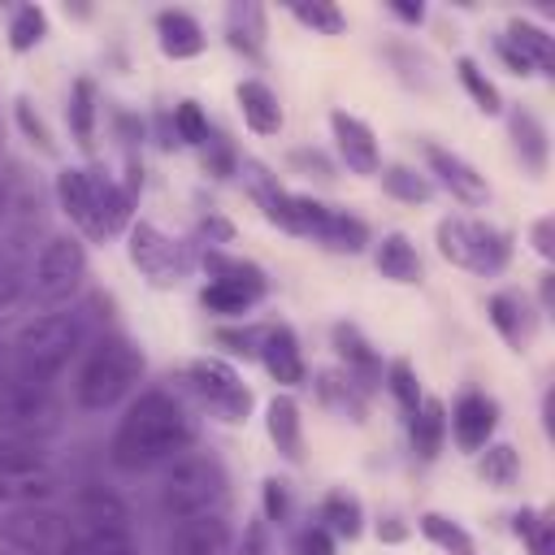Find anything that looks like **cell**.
Returning <instances> with one entry per match:
<instances>
[{"label": "cell", "mask_w": 555, "mask_h": 555, "mask_svg": "<svg viewBox=\"0 0 555 555\" xmlns=\"http://www.w3.org/2000/svg\"><path fill=\"white\" fill-rule=\"evenodd\" d=\"M191 447H195V416L182 408L178 395L152 386V390H139L126 416L117 421L108 438V460L121 473H143L178 460Z\"/></svg>", "instance_id": "cell-1"}, {"label": "cell", "mask_w": 555, "mask_h": 555, "mask_svg": "<svg viewBox=\"0 0 555 555\" xmlns=\"http://www.w3.org/2000/svg\"><path fill=\"white\" fill-rule=\"evenodd\" d=\"M56 204L91 243H104L130 230L134 191L95 165H65L56 173Z\"/></svg>", "instance_id": "cell-2"}, {"label": "cell", "mask_w": 555, "mask_h": 555, "mask_svg": "<svg viewBox=\"0 0 555 555\" xmlns=\"http://www.w3.org/2000/svg\"><path fill=\"white\" fill-rule=\"evenodd\" d=\"M143 377V351L126 334H104L87 347L78 377H74V403L82 412L117 408Z\"/></svg>", "instance_id": "cell-3"}, {"label": "cell", "mask_w": 555, "mask_h": 555, "mask_svg": "<svg viewBox=\"0 0 555 555\" xmlns=\"http://www.w3.org/2000/svg\"><path fill=\"white\" fill-rule=\"evenodd\" d=\"M82 347H87V325L78 312H39L9 343L13 369L39 382H52Z\"/></svg>", "instance_id": "cell-4"}, {"label": "cell", "mask_w": 555, "mask_h": 555, "mask_svg": "<svg viewBox=\"0 0 555 555\" xmlns=\"http://www.w3.org/2000/svg\"><path fill=\"white\" fill-rule=\"evenodd\" d=\"M230 477L221 468L217 455L208 451H182L178 460H169L165 477H160V512L169 520H186V516H204V512H221Z\"/></svg>", "instance_id": "cell-5"}, {"label": "cell", "mask_w": 555, "mask_h": 555, "mask_svg": "<svg viewBox=\"0 0 555 555\" xmlns=\"http://www.w3.org/2000/svg\"><path fill=\"white\" fill-rule=\"evenodd\" d=\"M87 278V247L74 234H52L43 247L30 256V282H26V304L39 312L65 308Z\"/></svg>", "instance_id": "cell-6"}, {"label": "cell", "mask_w": 555, "mask_h": 555, "mask_svg": "<svg viewBox=\"0 0 555 555\" xmlns=\"http://www.w3.org/2000/svg\"><path fill=\"white\" fill-rule=\"evenodd\" d=\"M199 260H204V273H208V282L199 286V304L212 317H243L264 299L269 278H264V269L256 260L225 256L217 247H208Z\"/></svg>", "instance_id": "cell-7"}, {"label": "cell", "mask_w": 555, "mask_h": 555, "mask_svg": "<svg viewBox=\"0 0 555 555\" xmlns=\"http://www.w3.org/2000/svg\"><path fill=\"white\" fill-rule=\"evenodd\" d=\"M438 251H442V260H451L477 278H494L512 260V234L490 225V221L442 217L438 221Z\"/></svg>", "instance_id": "cell-8"}, {"label": "cell", "mask_w": 555, "mask_h": 555, "mask_svg": "<svg viewBox=\"0 0 555 555\" xmlns=\"http://www.w3.org/2000/svg\"><path fill=\"white\" fill-rule=\"evenodd\" d=\"M61 425V403L48 382L26 377L17 369L0 373V434L4 438H30L39 442Z\"/></svg>", "instance_id": "cell-9"}, {"label": "cell", "mask_w": 555, "mask_h": 555, "mask_svg": "<svg viewBox=\"0 0 555 555\" xmlns=\"http://www.w3.org/2000/svg\"><path fill=\"white\" fill-rule=\"evenodd\" d=\"M56 490H61V473L39 442H30V438L0 442V503H9V507L48 503Z\"/></svg>", "instance_id": "cell-10"}, {"label": "cell", "mask_w": 555, "mask_h": 555, "mask_svg": "<svg viewBox=\"0 0 555 555\" xmlns=\"http://www.w3.org/2000/svg\"><path fill=\"white\" fill-rule=\"evenodd\" d=\"M126 251H130V264H134L152 286H178V282L195 269L191 243L165 234V230L152 225V221H130V230H126Z\"/></svg>", "instance_id": "cell-11"}, {"label": "cell", "mask_w": 555, "mask_h": 555, "mask_svg": "<svg viewBox=\"0 0 555 555\" xmlns=\"http://www.w3.org/2000/svg\"><path fill=\"white\" fill-rule=\"evenodd\" d=\"M0 538L17 555H65L74 546V520L52 503H26L9 507V516L0 520Z\"/></svg>", "instance_id": "cell-12"}, {"label": "cell", "mask_w": 555, "mask_h": 555, "mask_svg": "<svg viewBox=\"0 0 555 555\" xmlns=\"http://www.w3.org/2000/svg\"><path fill=\"white\" fill-rule=\"evenodd\" d=\"M186 386H191V390L199 395V403H204L217 421H225V425H243L247 412H251V390H247V382L238 377L234 364H225V360H217V356L191 360V364H186Z\"/></svg>", "instance_id": "cell-13"}, {"label": "cell", "mask_w": 555, "mask_h": 555, "mask_svg": "<svg viewBox=\"0 0 555 555\" xmlns=\"http://www.w3.org/2000/svg\"><path fill=\"white\" fill-rule=\"evenodd\" d=\"M421 156H425L429 173L438 178V186H447L451 199H460L464 208H481V204L490 199V182H486V173H481L473 160H464L460 152L442 147L438 139H425V143H421Z\"/></svg>", "instance_id": "cell-14"}, {"label": "cell", "mask_w": 555, "mask_h": 555, "mask_svg": "<svg viewBox=\"0 0 555 555\" xmlns=\"http://www.w3.org/2000/svg\"><path fill=\"white\" fill-rule=\"evenodd\" d=\"M256 360L264 364V373L295 390L308 382V364H304V347H299V334L286 325V321H273V325H260L256 334Z\"/></svg>", "instance_id": "cell-15"}, {"label": "cell", "mask_w": 555, "mask_h": 555, "mask_svg": "<svg viewBox=\"0 0 555 555\" xmlns=\"http://www.w3.org/2000/svg\"><path fill=\"white\" fill-rule=\"evenodd\" d=\"M330 134H334V147H338V156L351 173L373 178L382 169V147H377V134L364 117H356L347 108H334L330 113Z\"/></svg>", "instance_id": "cell-16"}, {"label": "cell", "mask_w": 555, "mask_h": 555, "mask_svg": "<svg viewBox=\"0 0 555 555\" xmlns=\"http://www.w3.org/2000/svg\"><path fill=\"white\" fill-rule=\"evenodd\" d=\"M494 425H499V403H494L486 390H464V395L455 399L451 416H447L451 442H455L460 451H473V455L490 442Z\"/></svg>", "instance_id": "cell-17"}, {"label": "cell", "mask_w": 555, "mask_h": 555, "mask_svg": "<svg viewBox=\"0 0 555 555\" xmlns=\"http://www.w3.org/2000/svg\"><path fill=\"white\" fill-rule=\"evenodd\" d=\"M486 317H490V325H494V334L507 343V351H529V343H533V334H538V308L529 304V295H520V291H494L490 299H486Z\"/></svg>", "instance_id": "cell-18"}, {"label": "cell", "mask_w": 555, "mask_h": 555, "mask_svg": "<svg viewBox=\"0 0 555 555\" xmlns=\"http://www.w3.org/2000/svg\"><path fill=\"white\" fill-rule=\"evenodd\" d=\"M334 356H338V369H343V373H347L364 395L382 386L386 364H382L377 347L364 338V330H360V325H351V321H338V325H334Z\"/></svg>", "instance_id": "cell-19"}, {"label": "cell", "mask_w": 555, "mask_h": 555, "mask_svg": "<svg viewBox=\"0 0 555 555\" xmlns=\"http://www.w3.org/2000/svg\"><path fill=\"white\" fill-rule=\"evenodd\" d=\"M69 520H74V538H82V533H130L126 503L104 486L78 490V499L69 507Z\"/></svg>", "instance_id": "cell-20"}, {"label": "cell", "mask_w": 555, "mask_h": 555, "mask_svg": "<svg viewBox=\"0 0 555 555\" xmlns=\"http://www.w3.org/2000/svg\"><path fill=\"white\" fill-rule=\"evenodd\" d=\"M169 555H230V525L221 512L173 520L169 529Z\"/></svg>", "instance_id": "cell-21"}, {"label": "cell", "mask_w": 555, "mask_h": 555, "mask_svg": "<svg viewBox=\"0 0 555 555\" xmlns=\"http://www.w3.org/2000/svg\"><path fill=\"white\" fill-rule=\"evenodd\" d=\"M156 43H160L165 56L191 61V56L204 52L208 39H204V26H199L186 9H160V13H156Z\"/></svg>", "instance_id": "cell-22"}, {"label": "cell", "mask_w": 555, "mask_h": 555, "mask_svg": "<svg viewBox=\"0 0 555 555\" xmlns=\"http://www.w3.org/2000/svg\"><path fill=\"white\" fill-rule=\"evenodd\" d=\"M234 100H238L243 126H247L251 134H278V130H282V104H278V95H273L269 82L243 78V82L234 87Z\"/></svg>", "instance_id": "cell-23"}, {"label": "cell", "mask_w": 555, "mask_h": 555, "mask_svg": "<svg viewBox=\"0 0 555 555\" xmlns=\"http://www.w3.org/2000/svg\"><path fill=\"white\" fill-rule=\"evenodd\" d=\"M312 238L321 243V247H330V251H347V256H356V251H364L369 247V225L356 217V212H347V208H321V217H317V225H312Z\"/></svg>", "instance_id": "cell-24"}, {"label": "cell", "mask_w": 555, "mask_h": 555, "mask_svg": "<svg viewBox=\"0 0 555 555\" xmlns=\"http://www.w3.org/2000/svg\"><path fill=\"white\" fill-rule=\"evenodd\" d=\"M373 264H377V273L382 278H390V282H399V286H416L421 282V251H416V243L403 234V230H390V234H382V243H377V251H373Z\"/></svg>", "instance_id": "cell-25"}, {"label": "cell", "mask_w": 555, "mask_h": 555, "mask_svg": "<svg viewBox=\"0 0 555 555\" xmlns=\"http://www.w3.org/2000/svg\"><path fill=\"white\" fill-rule=\"evenodd\" d=\"M507 130H512V147L520 156V165L529 173H546V156H551V143H546V126L533 108H512L507 113Z\"/></svg>", "instance_id": "cell-26"}, {"label": "cell", "mask_w": 555, "mask_h": 555, "mask_svg": "<svg viewBox=\"0 0 555 555\" xmlns=\"http://www.w3.org/2000/svg\"><path fill=\"white\" fill-rule=\"evenodd\" d=\"M264 429H269V442L286 455V460H299L304 455V416H299V403L282 390L269 399L264 408Z\"/></svg>", "instance_id": "cell-27"}, {"label": "cell", "mask_w": 555, "mask_h": 555, "mask_svg": "<svg viewBox=\"0 0 555 555\" xmlns=\"http://www.w3.org/2000/svg\"><path fill=\"white\" fill-rule=\"evenodd\" d=\"M26 282H30V251L17 234H4L0 238V312L26 299Z\"/></svg>", "instance_id": "cell-28"}, {"label": "cell", "mask_w": 555, "mask_h": 555, "mask_svg": "<svg viewBox=\"0 0 555 555\" xmlns=\"http://www.w3.org/2000/svg\"><path fill=\"white\" fill-rule=\"evenodd\" d=\"M408 429H412V451L421 460H434L442 451V442H447V408H442V399L421 395L416 412L408 416Z\"/></svg>", "instance_id": "cell-29"}, {"label": "cell", "mask_w": 555, "mask_h": 555, "mask_svg": "<svg viewBox=\"0 0 555 555\" xmlns=\"http://www.w3.org/2000/svg\"><path fill=\"white\" fill-rule=\"evenodd\" d=\"M225 39L234 52L256 56L264 48V9L256 0H234L225 9Z\"/></svg>", "instance_id": "cell-30"}, {"label": "cell", "mask_w": 555, "mask_h": 555, "mask_svg": "<svg viewBox=\"0 0 555 555\" xmlns=\"http://www.w3.org/2000/svg\"><path fill=\"white\" fill-rule=\"evenodd\" d=\"M317 525H325L334 538H360L364 533V503L351 490H330L317 507Z\"/></svg>", "instance_id": "cell-31"}, {"label": "cell", "mask_w": 555, "mask_h": 555, "mask_svg": "<svg viewBox=\"0 0 555 555\" xmlns=\"http://www.w3.org/2000/svg\"><path fill=\"white\" fill-rule=\"evenodd\" d=\"M317 399L338 412V416H351V421H364V390L343 373V369H321L317 373Z\"/></svg>", "instance_id": "cell-32"}, {"label": "cell", "mask_w": 555, "mask_h": 555, "mask_svg": "<svg viewBox=\"0 0 555 555\" xmlns=\"http://www.w3.org/2000/svg\"><path fill=\"white\" fill-rule=\"evenodd\" d=\"M65 121L74 130V143L82 152H91V143H95V82L91 78H74L69 100H65Z\"/></svg>", "instance_id": "cell-33"}, {"label": "cell", "mask_w": 555, "mask_h": 555, "mask_svg": "<svg viewBox=\"0 0 555 555\" xmlns=\"http://www.w3.org/2000/svg\"><path fill=\"white\" fill-rule=\"evenodd\" d=\"M477 477L494 490H512L516 477H520V455L512 442H486L477 451Z\"/></svg>", "instance_id": "cell-34"}, {"label": "cell", "mask_w": 555, "mask_h": 555, "mask_svg": "<svg viewBox=\"0 0 555 555\" xmlns=\"http://www.w3.org/2000/svg\"><path fill=\"white\" fill-rule=\"evenodd\" d=\"M377 173H382V191H386L390 199L429 204V195H434V182H429L421 169H412V165H382Z\"/></svg>", "instance_id": "cell-35"}, {"label": "cell", "mask_w": 555, "mask_h": 555, "mask_svg": "<svg viewBox=\"0 0 555 555\" xmlns=\"http://www.w3.org/2000/svg\"><path fill=\"white\" fill-rule=\"evenodd\" d=\"M455 78H460V87L473 95V104H477L486 117H499V113H503V95H499V87L486 78V69H481L473 56H460V61H455Z\"/></svg>", "instance_id": "cell-36"}, {"label": "cell", "mask_w": 555, "mask_h": 555, "mask_svg": "<svg viewBox=\"0 0 555 555\" xmlns=\"http://www.w3.org/2000/svg\"><path fill=\"white\" fill-rule=\"evenodd\" d=\"M416 525H421V533H425L442 555H473V538H468V529L455 525L451 516H442V512H425Z\"/></svg>", "instance_id": "cell-37"}, {"label": "cell", "mask_w": 555, "mask_h": 555, "mask_svg": "<svg viewBox=\"0 0 555 555\" xmlns=\"http://www.w3.org/2000/svg\"><path fill=\"white\" fill-rule=\"evenodd\" d=\"M48 39V13L39 4H17L9 17V48L13 52H30Z\"/></svg>", "instance_id": "cell-38"}, {"label": "cell", "mask_w": 555, "mask_h": 555, "mask_svg": "<svg viewBox=\"0 0 555 555\" xmlns=\"http://www.w3.org/2000/svg\"><path fill=\"white\" fill-rule=\"evenodd\" d=\"M503 35H507V39H516V43H520V48L533 56L538 74H551V61H555V43H551V30H546V26H538V22H525V17H512Z\"/></svg>", "instance_id": "cell-39"}, {"label": "cell", "mask_w": 555, "mask_h": 555, "mask_svg": "<svg viewBox=\"0 0 555 555\" xmlns=\"http://www.w3.org/2000/svg\"><path fill=\"white\" fill-rule=\"evenodd\" d=\"M382 386L390 390V399L399 403V412L403 416H412L416 412V403H421V377H416V369H412V360H390L386 364V373H382Z\"/></svg>", "instance_id": "cell-40"}, {"label": "cell", "mask_w": 555, "mask_h": 555, "mask_svg": "<svg viewBox=\"0 0 555 555\" xmlns=\"http://www.w3.org/2000/svg\"><path fill=\"white\" fill-rule=\"evenodd\" d=\"M291 17L299 26H308L312 35H343V26H347V17H343V9L334 0H295Z\"/></svg>", "instance_id": "cell-41"}, {"label": "cell", "mask_w": 555, "mask_h": 555, "mask_svg": "<svg viewBox=\"0 0 555 555\" xmlns=\"http://www.w3.org/2000/svg\"><path fill=\"white\" fill-rule=\"evenodd\" d=\"M512 533L525 538L529 555H551V516L542 507H520L512 516Z\"/></svg>", "instance_id": "cell-42"}, {"label": "cell", "mask_w": 555, "mask_h": 555, "mask_svg": "<svg viewBox=\"0 0 555 555\" xmlns=\"http://www.w3.org/2000/svg\"><path fill=\"white\" fill-rule=\"evenodd\" d=\"M208 134H212V126H208L204 108L195 100H178L173 104V139H182L186 147H204Z\"/></svg>", "instance_id": "cell-43"}, {"label": "cell", "mask_w": 555, "mask_h": 555, "mask_svg": "<svg viewBox=\"0 0 555 555\" xmlns=\"http://www.w3.org/2000/svg\"><path fill=\"white\" fill-rule=\"evenodd\" d=\"M291 512H295L291 486L282 477H264V490H260V516H264V525H286Z\"/></svg>", "instance_id": "cell-44"}, {"label": "cell", "mask_w": 555, "mask_h": 555, "mask_svg": "<svg viewBox=\"0 0 555 555\" xmlns=\"http://www.w3.org/2000/svg\"><path fill=\"white\" fill-rule=\"evenodd\" d=\"M65 555H134L130 533H82Z\"/></svg>", "instance_id": "cell-45"}, {"label": "cell", "mask_w": 555, "mask_h": 555, "mask_svg": "<svg viewBox=\"0 0 555 555\" xmlns=\"http://www.w3.org/2000/svg\"><path fill=\"white\" fill-rule=\"evenodd\" d=\"M494 56H499V61H503V65H507V69H512L516 78H533V74H538L533 56H529V52H525V48H520L516 39H507L503 30L494 35Z\"/></svg>", "instance_id": "cell-46"}, {"label": "cell", "mask_w": 555, "mask_h": 555, "mask_svg": "<svg viewBox=\"0 0 555 555\" xmlns=\"http://www.w3.org/2000/svg\"><path fill=\"white\" fill-rule=\"evenodd\" d=\"M230 555H273V538H269L264 516H251V520L243 525V533H238V542H234Z\"/></svg>", "instance_id": "cell-47"}, {"label": "cell", "mask_w": 555, "mask_h": 555, "mask_svg": "<svg viewBox=\"0 0 555 555\" xmlns=\"http://www.w3.org/2000/svg\"><path fill=\"white\" fill-rule=\"evenodd\" d=\"M295 555H334V533L325 525H304L295 533Z\"/></svg>", "instance_id": "cell-48"}, {"label": "cell", "mask_w": 555, "mask_h": 555, "mask_svg": "<svg viewBox=\"0 0 555 555\" xmlns=\"http://www.w3.org/2000/svg\"><path fill=\"white\" fill-rule=\"evenodd\" d=\"M13 113H17V126L26 130V139H30V143H39L43 152H52V139H48V126L39 121V113H30V100H26V95H17V108H13Z\"/></svg>", "instance_id": "cell-49"}, {"label": "cell", "mask_w": 555, "mask_h": 555, "mask_svg": "<svg viewBox=\"0 0 555 555\" xmlns=\"http://www.w3.org/2000/svg\"><path fill=\"white\" fill-rule=\"evenodd\" d=\"M256 334H260V325H243V330L221 325V330H217V343L230 347L234 356H251V360H256Z\"/></svg>", "instance_id": "cell-50"}, {"label": "cell", "mask_w": 555, "mask_h": 555, "mask_svg": "<svg viewBox=\"0 0 555 555\" xmlns=\"http://www.w3.org/2000/svg\"><path fill=\"white\" fill-rule=\"evenodd\" d=\"M529 243H533V251H538L542 260H551V256H555V221H551V217H538V221L529 225Z\"/></svg>", "instance_id": "cell-51"}, {"label": "cell", "mask_w": 555, "mask_h": 555, "mask_svg": "<svg viewBox=\"0 0 555 555\" xmlns=\"http://www.w3.org/2000/svg\"><path fill=\"white\" fill-rule=\"evenodd\" d=\"M386 13L408 22V26H421L425 22V4H408V0H386Z\"/></svg>", "instance_id": "cell-52"}, {"label": "cell", "mask_w": 555, "mask_h": 555, "mask_svg": "<svg viewBox=\"0 0 555 555\" xmlns=\"http://www.w3.org/2000/svg\"><path fill=\"white\" fill-rule=\"evenodd\" d=\"M291 165H308V169H317V178H330V160H325L317 147H312V152H308V147L291 152Z\"/></svg>", "instance_id": "cell-53"}, {"label": "cell", "mask_w": 555, "mask_h": 555, "mask_svg": "<svg viewBox=\"0 0 555 555\" xmlns=\"http://www.w3.org/2000/svg\"><path fill=\"white\" fill-rule=\"evenodd\" d=\"M403 533H408V529H403L395 516H386V520L377 525V538H382V542H403Z\"/></svg>", "instance_id": "cell-54"}, {"label": "cell", "mask_w": 555, "mask_h": 555, "mask_svg": "<svg viewBox=\"0 0 555 555\" xmlns=\"http://www.w3.org/2000/svg\"><path fill=\"white\" fill-rule=\"evenodd\" d=\"M9 204H13V191H9V178L0 173V225H4V217H9Z\"/></svg>", "instance_id": "cell-55"}, {"label": "cell", "mask_w": 555, "mask_h": 555, "mask_svg": "<svg viewBox=\"0 0 555 555\" xmlns=\"http://www.w3.org/2000/svg\"><path fill=\"white\" fill-rule=\"evenodd\" d=\"M13 369V351H9V343L0 338V373H9Z\"/></svg>", "instance_id": "cell-56"}]
</instances>
